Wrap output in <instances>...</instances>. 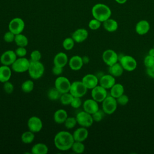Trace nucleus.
Returning <instances> with one entry per match:
<instances>
[{
    "label": "nucleus",
    "mask_w": 154,
    "mask_h": 154,
    "mask_svg": "<svg viewBox=\"0 0 154 154\" xmlns=\"http://www.w3.org/2000/svg\"><path fill=\"white\" fill-rule=\"evenodd\" d=\"M48 150V146L42 143L35 144L31 149V152L32 154H47Z\"/></svg>",
    "instance_id": "obj_26"
},
{
    "label": "nucleus",
    "mask_w": 154,
    "mask_h": 154,
    "mask_svg": "<svg viewBox=\"0 0 154 154\" xmlns=\"http://www.w3.org/2000/svg\"><path fill=\"white\" fill-rule=\"evenodd\" d=\"M30 64V60L25 57H19L11 64V68L16 73H23L28 71Z\"/></svg>",
    "instance_id": "obj_5"
},
{
    "label": "nucleus",
    "mask_w": 154,
    "mask_h": 154,
    "mask_svg": "<svg viewBox=\"0 0 154 154\" xmlns=\"http://www.w3.org/2000/svg\"><path fill=\"white\" fill-rule=\"evenodd\" d=\"M149 22L146 20H141L135 25V32L140 35L146 34L150 30Z\"/></svg>",
    "instance_id": "obj_20"
},
{
    "label": "nucleus",
    "mask_w": 154,
    "mask_h": 154,
    "mask_svg": "<svg viewBox=\"0 0 154 154\" xmlns=\"http://www.w3.org/2000/svg\"><path fill=\"white\" fill-rule=\"evenodd\" d=\"M63 67L55 66V65H54V66L52 69V73L56 76H58V75H61L63 72Z\"/></svg>",
    "instance_id": "obj_46"
},
{
    "label": "nucleus",
    "mask_w": 154,
    "mask_h": 154,
    "mask_svg": "<svg viewBox=\"0 0 154 154\" xmlns=\"http://www.w3.org/2000/svg\"><path fill=\"white\" fill-rule=\"evenodd\" d=\"M25 28V22L20 17H14L8 23V29L15 35L20 34Z\"/></svg>",
    "instance_id": "obj_9"
},
{
    "label": "nucleus",
    "mask_w": 154,
    "mask_h": 154,
    "mask_svg": "<svg viewBox=\"0 0 154 154\" xmlns=\"http://www.w3.org/2000/svg\"><path fill=\"white\" fill-rule=\"evenodd\" d=\"M149 55L152 57H154V48H151L149 51Z\"/></svg>",
    "instance_id": "obj_50"
},
{
    "label": "nucleus",
    "mask_w": 154,
    "mask_h": 154,
    "mask_svg": "<svg viewBox=\"0 0 154 154\" xmlns=\"http://www.w3.org/2000/svg\"><path fill=\"white\" fill-rule=\"evenodd\" d=\"M28 129L34 133L40 132L43 128V123L42 120L37 116H31L27 122Z\"/></svg>",
    "instance_id": "obj_13"
},
{
    "label": "nucleus",
    "mask_w": 154,
    "mask_h": 154,
    "mask_svg": "<svg viewBox=\"0 0 154 154\" xmlns=\"http://www.w3.org/2000/svg\"><path fill=\"white\" fill-rule=\"evenodd\" d=\"M124 91L125 88L122 84L120 83H116L110 88V95L117 99L124 94Z\"/></svg>",
    "instance_id": "obj_28"
},
{
    "label": "nucleus",
    "mask_w": 154,
    "mask_h": 154,
    "mask_svg": "<svg viewBox=\"0 0 154 154\" xmlns=\"http://www.w3.org/2000/svg\"><path fill=\"white\" fill-rule=\"evenodd\" d=\"M91 97L99 102H102L108 96L106 89L100 85H97L93 89L91 92Z\"/></svg>",
    "instance_id": "obj_12"
},
{
    "label": "nucleus",
    "mask_w": 154,
    "mask_h": 154,
    "mask_svg": "<svg viewBox=\"0 0 154 154\" xmlns=\"http://www.w3.org/2000/svg\"><path fill=\"white\" fill-rule=\"evenodd\" d=\"M117 102L116 98L112 96H107L102 102V109L106 114H112L117 109Z\"/></svg>",
    "instance_id": "obj_4"
},
{
    "label": "nucleus",
    "mask_w": 154,
    "mask_h": 154,
    "mask_svg": "<svg viewBox=\"0 0 154 154\" xmlns=\"http://www.w3.org/2000/svg\"><path fill=\"white\" fill-rule=\"evenodd\" d=\"M77 120L76 117H68L65 120L64 124V126L67 129H73L77 124Z\"/></svg>",
    "instance_id": "obj_36"
},
{
    "label": "nucleus",
    "mask_w": 154,
    "mask_h": 154,
    "mask_svg": "<svg viewBox=\"0 0 154 154\" xmlns=\"http://www.w3.org/2000/svg\"><path fill=\"white\" fill-rule=\"evenodd\" d=\"M102 60L108 66H112L119 61V55L116 52L112 49H106L102 54Z\"/></svg>",
    "instance_id": "obj_11"
},
{
    "label": "nucleus",
    "mask_w": 154,
    "mask_h": 154,
    "mask_svg": "<svg viewBox=\"0 0 154 154\" xmlns=\"http://www.w3.org/2000/svg\"><path fill=\"white\" fill-rule=\"evenodd\" d=\"M115 1L119 4H124L126 2L127 0H115Z\"/></svg>",
    "instance_id": "obj_49"
},
{
    "label": "nucleus",
    "mask_w": 154,
    "mask_h": 154,
    "mask_svg": "<svg viewBox=\"0 0 154 154\" xmlns=\"http://www.w3.org/2000/svg\"><path fill=\"white\" fill-rule=\"evenodd\" d=\"M91 14L93 18L103 22L111 17L112 12L110 8L106 4L97 3L92 7Z\"/></svg>",
    "instance_id": "obj_2"
},
{
    "label": "nucleus",
    "mask_w": 154,
    "mask_h": 154,
    "mask_svg": "<svg viewBox=\"0 0 154 154\" xmlns=\"http://www.w3.org/2000/svg\"><path fill=\"white\" fill-rule=\"evenodd\" d=\"M69 62L68 57L66 53L63 52H60L57 53L53 60L54 65L64 67Z\"/></svg>",
    "instance_id": "obj_22"
},
{
    "label": "nucleus",
    "mask_w": 154,
    "mask_h": 154,
    "mask_svg": "<svg viewBox=\"0 0 154 154\" xmlns=\"http://www.w3.org/2000/svg\"><path fill=\"white\" fill-rule=\"evenodd\" d=\"M82 105V101L81 97H73L72 101L70 103V105L73 108H78Z\"/></svg>",
    "instance_id": "obj_45"
},
{
    "label": "nucleus",
    "mask_w": 154,
    "mask_h": 154,
    "mask_svg": "<svg viewBox=\"0 0 154 154\" xmlns=\"http://www.w3.org/2000/svg\"><path fill=\"white\" fill-rule=\"evenodd\" d=\"M68 64L70 68L72 70H75V71L80 70L84 65L82 57H80L79 55L72 56L69 60Z\"/></svg>",
    "instance_id": "obj_21"
},
{
    "label": "nucleus",
    "mask_w": 154,
    "mask_h": 154,
    "mask_svg": "<svg viewBox=\"0 0 154 154\" xmlns=\"http://www.w3.org/2000/svg\"><path fill=\"white\" fill-rule=\"evenodd\" d=\"M88 36V31L84 28H78L72 34V38L76 43H82L84 42Z\"/></svg>",
    "instance_id": "obj_18"
},
{
    "label": "nucleus",
    "mask_w": 154,
    "mask_h": 154,
    "mask_svg": "<svg viewBox=\"0 0 154 154\" xmlns=\"http://www.w3.org/2000/svg\"><path fill=\"white\" fill-rule=\"evenodd\" d=\"M61 93L55 88H52L48 91V97L51 100H56L60 98Z\"/></svg>",
    "instance_id": "obj_33"
},
{
    "label": "nucleus",
    "mask_w": 154,
    "mask_h": 154,
    "mask_svg": "<svg viewBox=\"0 0 154 154\" xmlns=\"http://www.w3.org/2000/svg\"><path fill=\"white\" fill-rule=\"evenodd\" d=\"M119 61L124 70L132 72L137 68V61L131 55H122L120 58H119Z\"/></svg>",
    "instance_id": "obj_6"
},
{
    "label": "nucleus",
    "mask_w": 154,
    "mask_h": 154,
    "mask_svg": "<svg viewBox=\"0 0 154 154\" xmlns=\"http://www.w3.org/2000/svg\"><path fill=\"white\" fill-rule=\"evenodd\" d=\"M71 149L76 153H82L85 150V146L82 142L75 141L71 147Z\"/></svg>",
    "instance_id": "obj_32"
},
{
    "label": "nucleus",
    "mask_w": 154,
    "mask_h": 154,
    "mask_svg": "<svg viewBox=\"0 0 154 154\" xmlns=\"http://www.w3.org/2000/svg\"><path fill=\"white\" fill-rule=\"evenodd\" d=\"M73 96L70 92H67L61 94L60 100L63 105H70V103L73 100Z\"/></svg>",
    "instance_id": "obj_34"
},
{
    "label": "nucleus",
    "mask_w": 154,
    "mask_h": 154,
    "mask_svg": "<svg viewBox=\"0 0 154 154\" xmlns=\"http://www.w3.org/2000/svg\"><path fill=\"white\" fill-rule=\"evenodd\" d=\"M101 23L102 22L100 21L93 18V19L90 20L88 23V27L91 30H97L100 27Z\"/></svg>",
    "instance_id": "obj_37"
},
{
    "label": "nucleus",
    "mask_w": 154,
    "mask_h": 154,
    "mask_svg": "<svg viewBox=\"0 0 154 154\" xmlns=\"http://www.w3.org/2000/svg\"><path fill=\"white\" fill-rule=\"evenodd\" d=\"M124 69L122 67L120 63H116L112 66H109L108 72L109 74L112 75L114 77H119L123 73Z\"/></svg>",
    "instance_id": "obj_27"
},
{
    "label": "nucleus",
    "mask_w": 154,
    "mask_h": 154,
    "mask_svg": "<svg viewBox=\"0 0 154 154\" xmlns=\"http://www.w3.org/2000/svg\"><path fill=\"white\" fill-rule=\"evenodd\" d=\"M3 88L4 91L7 94H11L13 93L14 90V85L13 84L10 82L9 81L4 82Z\"/></svg>",
    "instance_id": "obj_41"
},
{
    "label": "nucleus",
    "mask_w": 154,
    "mask_h": 154,
    "mask_svg": "<svg viewBox=\"0 0 154 154\" xmlns=\"http://www.w3.org/2000/svg\"><path fill=\"white\" fill-rule=\"evenodd\" d=\"M28 72L29 76L32 79H38L43 75L45 72V66L40 61H30Z\"/></svg>",
    "instance_id": "obj_3"
},
{
    "label": "nucleus",
    "mask_w": 154,
    "mask_h": 154,
    "mask_svg": "<svg viewBox=\"0 0 154 154\" xmlns=\"http://www.w3.org/2000/svg\"><path fill=\"white\" fill-rule=\"evenodd\" d=\"M153 48H154V45H153Z\"/></svg>",
    "instance_id": "obj_51"
},
{
    "label": "nucleus",
    "mask_w": 154,
    "mask_h": 154,
    "mask_svg": "<svg viewBox=\"0 0 154 154\" xmlns=\"http://www.w3.org/2000/svg\"><path fill=\"white\" fill-rule=\"evenodd\" d=\"M146 73L149 77L152 78H154V65L152 66L147 67Z\"/></svg>",
    "instance_id": "obj_47"
},
{
    "label": "nucleus",
    "mask_w": 154,
    "mask_h": 154,
    "mask_svg": "<svg viewBox=\"0 0 154 154\" xmlns=\"http://www.w3.org/2000/svg\"><path fill=\"white\" fill-rule=\"evenodd\" d=\"M87 90L88 89L82 81H76L71 83L69 92L73 96V97H82L87 93Z\"/></svg>",
    "instance_id": "obj_7"
},
{
    "label": "nucleus",
    "mask_w": 154,
    "mask_h": 154,
    "mask_svg": "<svg viewBox=\"0 0 154 154\" xmlns=\"http://www.w3.org/2000/svg\"><path fill=\"white\" fill-rule=\"evenodd\" d=\"M74 141L73 135L66 131L58 132L56 134L54 139L55 146L61 151H66L71 149Z\"/></svg>",
    "instance_id": "obj_1"
},
{
    "label": "nucleus",
    "mask_w": 154,
    "mask_h": 154,
    "mask_svg": "<svg viewBox=\"0 0 154 154\" xmlns=\"http://www.w3.org/2000/svg\"><path fill=\"white\" fill-rule=\"evenodd\" d=\"M82 61H83V63L84 64H87L89 61H90V59H89V57H87V56H84L82 57Z\"/></svg>",
    "instance_id": "obj_48"
},
{
    "label": "nucleus",
    "mask_w": 154,
    "mask_h": 154,
    "mask_svg": "<svg viewBox=\"0 0 154 154\" xmlns=\"http://www.w3.org/2000/svg\"><path fill=\"white\" fill-rule=\"evenodd\" d=\"M73 137L75 141H84L88 136V131L87 128L81 126L77 128L73 133Z\"/></svg>",
    "instance_id": "obj_19"
},
{
    "label": "nucleus",
    "mask_w": 154,
    "mask_h": 154,
    "mask_svg": "<svg viewBox=\"0 0 154 154\" xmlns=\"http://www.w3.org/2000/svg\"><path fill=\"white\" fill-rule=\"evenodd\" d=\"M14 42L17 46L26 47L28 44V39L27 37L22 33L15 35Z\"/></svg>",
    "instance_id": "obj_29"
},
{
    "label": "nucleus",
    "mask_w": 154,
    "mask_h": 154,
    "mask_svg": "<svg viewBox=\"0 0 154 154\" xmlns=\"http://www.w3.org/2000/svg\"><path fill=\"white\" fill-rule=\"evenodd\" d=\"M35 138L34 133L31 131H27L24 132L21 135V141L25 144L31 143Z\"/></svg>",
    "instance_id": "obj_30"
},
{
    "label": "nucleus",
    "mask_w": 154,
    "mask_h": 154,
    "mask_svg": "<svg viewBox=\"0 0 154 154\" xmlns=\"http://www.w3.org/2000/svg\"><path fill=\"white\" fill-rule=\"evenodd\" d=\"M103 26L104 29L108 32H112L116 31L118 29L117 22L111 18H109L103 22Z\"/></svg>",
    "instance_id": "obj_25"
},
{
    "label": "nucleus",
    "mask_w": 154,
    "mask_h": 154,
    "mask_svg": "<svg viewBox=\"0 0 154 154\" xmlns=\"http://www.w3.org/2000/svg\"><path fill=\"white\" fill-rule=\"evenodd\" d=\"M34 87V84L33 81L31 79H28L23 82L21 85L22 90L25 93H31Z\"/></svg>",
    "instance_id": "obj_31"
},
{
    "label": "nucleus",
    "mask_w": 154,
    "mask_h": 154,
    "mask_svg": "<svg viewBox=\"0 0 154 154\" xmlns=\"http://www.w3.org/2000/svg\"><path fill=\"white\" fill-rule=\"evenodd\" d=\"M116 100H117V103L119 105L124 106V105H126L128 103L129 99V97L126 94H123L122 96L117 97L116 99Z\"/></svg>",
    "instance_id": "obj_42"
},
{
    "label": "nucleus",
    "mask_w": 154,
    "mask_h": 154,
    "mask_svg": "<svg viewBox=\"0 0 154 154\" xmlns=\"http://www.w3.org/2000/svg\"><path fill=\"white\" fill-rule=\"evenodd\" d=\"M81 81L87 89H93L99 84V79L94 74H87L83 76Z\"/></svg>",
    "instance_id": "obj_15"
},
{
    "label": "nucleus",
    "mask_w": 154,
    "mask_h": 154,
    "mask_svg": "<svg viewBox=\"0 0 154 154\" xmlns=\"http://www.w3.org/2000/svg\"><path fill=\"white\" fill-rule=\"evenodd\" d=\"M105 114H106L104 112V111L102 109V110L99 109L96 112H94V114H92V117H93L94 122H100L103 119Z\"/></svg>",
    "instance_id": "obj_38"
},
{
    "label": "nucleus",
    "mask_w": 154,
    "mask_h": 154,
    "mask_svg": "<svg viewBox=\"0 0 154 154\" xmlns=\"http://www.w3.org/2000/svg\"><path fill=\"white\" fill-rule=\"evenodd\" d=\"M17 55L14 51L7 50L4 52L0 57V63L2 65L11 66L17 59Z\"/></svg>",
    "instance_id": "obj_14"
},
{
    "label": "nucleus",
    "mask_w": 154,
    "mask_h": 154,
    "mask_svg": "<svg viewBox=\"0 0 154 154\" xmlns=\"http://www.w3.org/2000/svg\"><path fill=\"white\" fill-rule=\"evenodd\" d=\"M84 111L90 114H93L99 109L98 102L92 99H86L82 104Z\"/></svg>",
    "instance_id": "obj_16"
},
{
    "label": "nucleus",
    "mask_w": 154,
    "mask_h": 154,
    "mask_svg": "<svg viewBox=\"0 0 154 154\" xmlns=\"http://www.w3.org/2000/svg\"><path fill=\"white\" fill-rule=\"evenodd\" d=\"M15 38V34L8 30V31H7L5 32L4 35V40L6 43H11L14 41Z\"/></svg>",
    "instance_id": "obj_40"
},
{
    "label": "nucleus",
    "mask_w": 154,
    "mask_h": 154,
    "mask_svg": "<svg viewBox=\"0 0 154 154\" xmlns=\"http://www.w3.org/2000/svg\"><path fill=\"white\" fill-rule=\"evenodd\" d=\"M55 87L61 93L70 91L71 82L68 78L64 76H58L55 81Z\"/></svg>",
    "instance_id": "obj_10"
},
{
    "label": "nucleus",
    "mask_w": 154,
    "mask_h": 154,
    "mask_svg": "<svg viewBox=\"0 0 154 154\" xmlns=\"http://www.w3.org/2000/svg\"><path fill=\"white\" fill-rule=\"evenodd\" d=\"M67 117V112L64 109H58L54 114V120L58 124L64 123Z\"/></svg>",
    "instance_id": "obj_24"
},
{
    "label": "nucleus",
    "mask_w": 154,
    "mask_h": 154,
    "mask_svg": "<svg viewBox=\"0 0 154 154\" xmlns=\"http://www.w3.org/2000/svg\"><path fill=\"white\" fill-rule=\"evenodd\" d=\"M42 58L41 52L38 50H34L30 54V61H38Z\"/></svg>",
    "instance_id": "obj_39"
},
{
    "label": "nucleus",
    "mask_w": 154,
    "mask_h": 154,
    "mask_svg": "<svg viewBox=\"0 0 154 154\" xmlns=\"http://www.w3.org/2000/svg\"><path fill=\"white\" fill-rule=\"evenodd\" d=\"M12 74V69L8 66H0V82L4 83L10 80Z\"/></svg>",
    "instance_id": "obj_23"
},
{
    "label": "nucleus",
    "mask_w": 154,
    "mask_h": 154,
    "mask_svg": "<svg viewBox=\"0 0 154 154\" xmlns=\"http://www.w3.org/2000/svg\"><path fill=\"white\" fill-rule=\"evenodd\" d=\"M14 52L17 57H25L27 54V50L25 47L18 46Z\"/></svg>",
    "instance_id": "obj_43"
},
{
    "label": "nucleus",
    "mask_w": 154,
    "mask_h": 154,
    "mask_svg": "<svg viewBox=\"0 0 154 154\" xmlns=\"http://www.w3.org/2000/svg\"><path fill=\"white\" fill-rule=\"evenodd\" d=\"M76 119L78 124L85 128L90 127L94 122L92 115L85 111L79 112L76 116Z\"/></svg>",
    "instance_id": "obj_8"
},
{
    "label": "nucleus",
    "mask_w": 154,
    "mask_h": 154,
    "mask_svg": "<svg viewBox=\"0 0 154 154\" xmlns=\"http://www.w3.org/2000/svg\"><path fill=\"white\" fill-rule=\"evenodd\" d=\"M144 64L146 67H149L154 65V57L149 54L145 57L144 59Z\"/></svg>",
    "instance_id": "obj_44"
},
{
    "label": "nucleus",
    "mask_w": 154,
    "mask_h": 154,
    "mask_svg": "<svg viewBox=\"0 0 154 154\" xmlns=\"http://www.w3.org/2000/svg\"><path fill=\"white\" fill-rule=\"evenodd\" d=\"M75 42L74 40L71 37H67L66 38L63 42V48L66 51H70L72 50L74 46H75Z\"/></svg>",
    "instance_id": "obj_35"
},
{
    "label": "nucleus",
    "mask_w": 154,
    "mask_h": 154,
    "mask_svg": "<svg viewBox=\"0 0 154 154\" xmlns=\"http://www.w3.org/2000/svg\"><path fill=\"white\" fill-rule=\"evenodd\" d=\"M99 85L103 88L110 89L116 84V78L111 74L102 75L99 80Z\"/></svg>",
    "instance_id": "obj_17"
}]
</instances>
